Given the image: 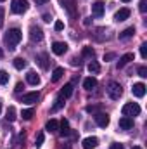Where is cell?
I'll list each match as a JSON object with an SVG mask.
<instances>
[{
	"label": "cell",
	"instance_id": "1",
	"mask_svg": "<svg viewBox=\"0 0 147 149\" xmlns=\"http://www.w3.org/2000/svg\"><path fill=\"white\" fill-rule=\"evenodd\" d=\"M21 38H23L21 30H17V28H10V30L3 35V42H5V45L9 47V50H14L16 45L21 42Z\"/></svg>",
	"mask_w": 147,
	"mask_h": 149
},
{
	"label": "cell",
	"instance_id": "2",
	"mask_svg": "<svg viewBox=\"0 0 147 149\" xmlns=\"http://www.w3.org/2000/svg\"><path fill=\"white\" fill-rule=\"evenodd\" d=\"M107 94H109V97L112 101H118L123 95V87L118 81H111L109 85H107Z\"/></svg>",
	"mask_w": 147,
	"mask_h": 149
},
{
	"label": "cell",
	"instance_id": "3",
	"mask_svg": "<svg viewBox=\"0 0 147 149\" xmlns=\"http://www.w3.org/2000/svg\"><path fill=\"white\" fill-rule=\"evenodd\" d=\"M121 113H123V116H137L139 113H140V106L137 104V102H126L125 106H123V109H121Z\"/></svg>",
	"mask_w": 147,
	"mask_h": 149
},
{
	"label": "cell",
	"instance_id": "4",
	"mask_svg": "<svg viewBox=\"0 0 147 149\" xmlns=\"http://www.w3.org/2000/svg\"><path fill=\"white\" fill-rule=\"evenodd\" d=\"M28 2L26 0H12L10 2V10L14 12V14H23V12H26L28 10Z\"/></svg>",
	"mask_w": 147,
	"mask_h": 149
},
{
	"label": "cell",
	"instance_id": "5",
	"mask_svg": "<svg viewBox=\"0 0 147 149\" xmlns=\"http://www.w3.org/2000/svg\"><path fill=\"white\" fill-rule=\"evenodd\" d=\"M109 114H107V113H95V123H97V125H99V127H101V128H106V127H107V125H109Z\"/></svg>",
	"mask_w": 147,
	"mask_h": 149
},
{
	"label": "cell",
	"instance_id": "6",
	"mask_svg": "<svg viewBox=\"0 0 147 149\" xmlns=\"http://www.w3.org/2000/svg\"><path fill=\"white\" fill-rule=\"evenodd\" d=\"M61 3H62V7L68 10L69 17H76L78 10H76V5H74V0H61Z\"/></svg>",
	"mask_w": 147,
	"mask_h": 149
},
{
	"label": "cell",
	"instance_id": "7",
	"mask_svg": "<svg viewBox=\"0 0 147 149\" xmlns=\"http://www.w3.org/2000/svg\"><path fill=\"white\" fill-rule=\"evenodd\" d=\"M104 10H106V3H104L102 0H97V2L92 5V14H94V16H97V17L104 16Z\"/></svg>",
	"mask_w": 147,
	"mask_h": 149
},
{
	"label": "cell",
	"instance_id": "8",
	"mask_svg": "<svg viewBox=\"0 0 147 149\" xmlns=\"http://www.w3.org/2000/svg\"><path fill=\"white\" fill-rule=\"evenodd\" d=\"M66 50H68V43H64V42H54L52 43V52L55 56H62V54H66Z\"/></svg>",
	"mask_w": 147,
	"mask_h": 149
},
{
	"label": "cell",
	"instance_id": "9",
	"mask_svg": "<svg viewBox=\"0 0 147 149\" xmlns=\"http://www.w3.org/2000/svg\"><path fill=\"white\" fill-rule=\"evenodd\" d=\"M30 38L33 42H42L43 40V31L38 28V26H31L30 28Z\"/></svg>",
	"mask_w": 147,
	"mask_h": 149
},
{
	"label": "cell",
	"instance_id": "10",
	"mask_svg": "<svg viewBox=\"0 0 147 149\" xmlns=\"http://www.w3.org/2000/svg\"><path fill=\"white\" fill-rule=\"evenodd\" d=\"M128 17H130V9H126V7L119 9V10L114 14V21H118V23H121V21H125V19H128Z\"/></svg>",
	"mask_w": 147,
	"mask_h": 149
},
{
	"label": "cell",
	"instance_id": "11",
	"mask_svg": "<svg viewBox=\"0 0 147 149\" xmlns=\"http://www.w3.org/2000/svg\"><path fill=\"white\" fill-rule=\"evenodd\" d=\"M38 99H40L38 92H28V94L23 95V102H26V104H35Z\"/></svg>",
	"mask_w": 147,
	"mask_h": 149
},
{
	"label": "cell",
	"instance_id": "12",
	"mask_svg": "<svg viewBox=\"0 0 147 149\" xmlns=\"http://www.w3.org/2000/svg\"><path fill=\"white\" fill-rule=\"evenodd\" d=\"M132 92H133L135 97H144V95H146V85H144V83H133Z\"/></svg>",
	"mask_w": 147,
	"mask_h": 149
},
{
	"label": "cell",
	"instance_id": "13",
	"mask_svg": "<svg viewBox=\"0 0 147 149\" xmlns=\"http://www.w3.org/2000/svg\"><path fill=\"white\" fill-rule=\"evenodd\" d=\"M119 128H123V130H130V128H133V118H130V116H123V118H119Z\"/></svg>",
	"mask_w": 147,
	"mask_h": 149
},
{
	"label": "cell",
	"instance_id": "14",
	"mask_svg": "<svg viewBox=\"0 0 147 149\" xmlns=\"http://www.w3.org/2000/svg\"><path fill=\"white\" fill-rule=\"evenodd\" d=\"M97 144H99V139H97V137H87V139H83V142H81L83 149H94V148H97Z\"/></svg>",
	"mask_w": 147,
	"mask_h": 149
},
{
	"label": "cell",
	"instance_id": "15",
	"mask_svg": "<svg viewBox=\"0 0 147 149\" xmlns=\"http://www.w3.org/2000/svg\"><path fill=\"white\" fill-rule=\"evenodd\" d=\"M133 59H135V56H133V54H130V52H128V54H125V56H121V57H119V61H118V68H119V70H121V68H125V66H126L128 63H132Z\"/></svg>",
	"mask_w": 147,
	"mask_h": 149
},
{
	"label": "cell",
	"instance_id": "16",
	"mask_svg": "<svg viewBox=\"0 0 147 149\" xmlns=\"http://www.w3.org/2000/svg\"><path fill=\"white\" fill-rule=\"evenodd\" d=\"M95 87H97V78L88 76V78H85V80H83V88L92 90V88H95Z\"/></svg>",
	"mask_w": 147,
	"mask_h": 149
},
{
	"label": "cell",
	"instance_id": "17",
	"mask_svg": "<svg viewBox=\"0 0 147 149\" xmlns=\"http://www.w3.org/2000/svg\"><path fill=\"white\" fill-rule=\"evenodd\" d=\"M37 61H38V64H40L43 70H47V68H49V54H38Z\"/></svg>",
	"mask_w": 147,
	"mask_h": 149
},
{
	"label": "cell",
	"instance_id": "18",
	"mask_svg": "<svg viewBox=\"0 0 147 149\" xmlns=\"http://www.w3.org/2000/svg\"><path fill=\"white\" fill-rule=\"evenodd\" d=\"M61 95H62L64 99L71 97V95H73V83H66V85L62 87V90H61Z\"/></svg>",
	"mask_w": 147,
	"mask_h": 149
},
{
	"label": "cell",
	"instance_id": "19",
	"mask_svg": "<svg viewBox=\"0 0 147 149\" xmlns=\"http://www.w3.org/2000/svg\"><path fill=\"white\" fill-rule=\"evenodd\" d=\"M45 130L47 132H57L59 130V121L57 120H49L47 125H45Z\"/></svg>",
	"mask_w": 147,
	"mask_h": 149
},
{
	"label": "cell",
	"instance_id": "20",
	"mask_svg": "<svg viewBox=\"0 0 147 149\" xmlns=\"http://www.w3.org/2000/svg\"><path fill=\"white\" fill-rule=\"evenodd\" d=\"M59 132H61V135L62 137H66V135H69V123H68V120H61V123H59Z\"/></svg>",
	"mask_w": 147,
	"mask_h": 149
},
{
	"label": "cell",
	"instance_id": "21",
	"mask_svg": "<svg viewBox=\"0 0 147 149\" xmlns=\"http://www.w3.org/2000/svg\"><path fill=\"white\" fill-rule=\"evenodd\" d=\"M135 35V28L133 26H130V28H126V30H123L121 33H119V40H126V38H132Z\"/></svg>",
	"mask_w": 147,
	"mask_h": 149
},
{
	"label": "cell",
	"instance_id": "22",
	"mask_svg": "<svg viewBox=\"0 0 147 149\" xmlns=\"http://www.w3.org/2000/svg\"><path fill=\"white\" fill-rule=\"evenodd\" d=\"M26 80H28L30 85H38V83H40V76H38L35 71H30V73L26 74Z\"/></svg>",
	"mask_w": 147,
	"mask_h": 149
},
{
	"label": "cell",
	"instance_id": "23",
	"mask_svg": "<svg viewBox=\"0 0 147 149\" xmlns=\"http://www.w3.org/2000/svg\"><path fill=\"white\" fill-rule=\"evenodd\" d=\"M62 106H64V97H62V95H61V94H59V95H57V99H55V102H54V106H52V109H50V111H52V113L59 111V109H61V108H62Z\"/></svg>",
	"mask_w": 147,
	"mask_h": 149
},
{
	"label": "cell",
	"instance_id": "24",
	"mask_svg": "<svg viewBox=\"0 0 147 149\" xmlns=\"http://www.w3.org/2000/svg\"><path fill=\"white\" fill-rule=\"evenodd\" d=\"M64 74V68H55L54 73H52V81H59Z\"/></svg>",
	"mask_w": 147,
	"mask_h": 149
},
{
	"label": "cell",
	"instance_id": "25",
	"mask_svg": "<svg viewBox=\"0 0 147 149\" xmlns=\"http://www.w3.org/2000/svg\"><path fill=\"white\" fill-rule=\"evenodd\" d=\"M14 68H16V70H24V68H26V61H24L23 57H16V59H14Z\"/></svg>",
	"mask_w": 147,
	"mask_h": 149
},
{
	"label": "cell",
	"instance_id": "26",
	"mask_svg": "<svg viewBox=\"0 0 147 149\" xmlns=\"http://www.w3.org/2000/svg\"><path fill=\"white\" fill-rule=\"evenodd\" d=\"M5 118H7V121H14V120H16V108H14V106H10V108L7 109Z\"/></svg>",
	"mask_w": 147,
	"mask_h": 149
},
{
	"label": "cell",
	"instance_id": "27",
	"mask_svg": "<svg viewBox=\"0 0 147 149\" xmlns=\"http://www.w3.org/2000/svg\"><path fill=\"white\" fill-rule=\"evenodd\" d=\"M88 71L92 74H97L101 71V66H99V63H95V61H92L90 64H88Z\"/></svg>",
	"mask_w": 147,
	"mask_h": 149
},
{
	"label": "cell",
	"instance_id": "28",
	"mask_svg": "<svg viewBox=\"0 0 147 149\" xmlns=\"http://www.w3.org/2000/svg\"><path fill=\"white\" fill-rule=\"evenodd\" d=\"M33 114H35V109H33V108H30V109H23V113H21L23 120H31Z\"/></svg>",
	"mask_w": 147,
	"mask_h": 149
},
{
	"label": "cell",
	"instance_id": "29",
	"mask_svg": "<svg viewBox=\"0 0 147 149\" xmlns=\"http://www.w3.org/2000/svg\"><path fill=\"white\" fill-rule=\"evenodd\" d=\"M83 57H94V49L92 47H83Z\"/></svg>",
	"mask_w": 147,
	"mask_h": 149
},
{
	"label": "cell",
	"instance_id": "30",
	"mask_svg": "<svg viewBox=\"0 0 147 149\" xmlns=\"http://www.w3.org/2000/svg\"><path fill=\"white\" fill-rule=\"evenodd\" d=\"M9 81V74L5 73L3 70H0V85H5Z\"/></svg>",
	"mask_w": 147,
	"mask_h": 149
},
{
	"label": "cell",
	"instance_id": "31",
	"mask_svg": "<svg viewBox=\"0 0 147 149\" xmlns=\"http://www.w3.org/2000/svg\"><path fill=\"white\" fill-rule=\"evenodd\" d=\"M43 141H45V135H43V134L40 132V134L37 135V141H35V146H37V148H40V146L43 144Z\"/></svg>",
	"mask_w": 147,
	"mask_h": 149
},
{
	"label": "cell",
	"instance_id": "32",
	"mask_svg": "<svg viewBox=\"0 0 147 149\" xmlns=\"http://www.w3.org/2000/svg\"><path fill=\"white\" fill-rule=\"evenodd\" d=\"M54 30H55V31H62V30H64V23H62V21H55Z\"/></svg>",
	"mask_w": 147,
	"mask_h": 149
},
{
	"label": "cell",
	"instance_id": "33",
	"mask_svg": "<svg viewBox=\"0 0 147 149\" xmlns=\"http://www.w3.org/2000/svg\"><path fill=\"white\" fill-rule=\"evenodd\" d=\"M140 56H142L144 59L147 57V43H142V45H140Z\"/></svg>",
	"mask_w": 147,
	"mask_h": 149
},
{
	"label": "cell",
	"instance_id": "34",
	"mask_svg": "<svg viewBox=\"0 0 147 149\" xmlns=\"http://www.w3.org/2000/svg\"><path fill=\"white\" fill-rule=\"evenodd\" d=\"M139 76L147 78V68H146V66H140V68H139Z\"/></svg>",
	"mask_w": 147,
	"mask_h": 149
},
{
	"label": "cell",
	"instance_id": "35",
	"mask_svg": "<svg viewBox=\"0 0 147 149\" xmlns=\"http://www.w3.org/2000/svg\"><path fill=\"white\" fill-rule=\"evenodd\" d=\"M87 113H99L97 106H87Z\"/></svg>",
	"mask_w": 147,
	"mask_h": 149
},
{
	"label": "cell",
	"instance_id": "36",
	"mask_svg": "<svg viewBox=\"0 0 147 149\" xmlns=\"http://www.w3.org/2000/svg\"><path fill=\"white\" fill-rule=\"evenodd\" d=\"M139 9H140V12H146V10H147L146 0H140V3H139Z\"/></svg>",
	"mask_w": 147,
	"mask_h": 149
},
{
	"label": "cell",
	"instance_id": "37",
	"mask_svg": "<svg viewBox=\"0 0 147 149\" xmlns=\"http://www.w3.org/2000/svg\"><path fill=\"white\" fill-rule=\"evenodd\" d=\"M109 149H125V148H123V144H118V142H114V144H111Z\"/></svg>",
	"mask_w": 147,
	"mask_h": 149
},
{
	"label": "cell",
	"instance_id": "38",
	"mask_svg": "<svg viewBox=\"0 0 147 149\" xmlns=\"http://www.w3.org/2000/svg\"><path fill=\"white\" fill-rule=\"evenodd\" d=\"M116 57V54H106L104 56V61H111V59H114Z\"/></svg>",
	"mask_w": 147,
	"mask_h": 149
},
{
	"label": "cell",
	"instance_id": "39",
	"mask_svg": "<svg viewBox=\"0 0 147 149\" xmlns=\"http://www.w3.org/2000/svg\"><path fill=\"white\" fill-rule=\"evenodd\" d=\"M80 64H81V61H80L78 57H74L73 59V66H80Z\"/></svg>",
	"mask_w": 147,
	"mask_h": 149
},
{
	"label": "cell",
	"instance_id": "40",
	"mask_svg": "<svg viewBox=\"0 0 147 149\" xmlns=\"http://www.w3.org/2000/svg\"><path fill=\"white\" fill-rule=\"evenodd\" d=\"M50 19H52V17H50L49 14H43V21H45V23H50Z\"/></svg>",
	"mask_w": 147,
	"mask_h": 149
},
{
	"label": "cell",
	"instance_id": "41",
	"mask_svg": "<svg viewBox=\"0 0 147 149\" xmlns=\"http://www.w3.org/2000/svg\"><path fill=\"white\" fill-rule=\"evenodd\" d=\"M23 88H24V87H23V83H17V85H16V92H21Z\"/></svg>",
	"mask_w": 147,
	"mask_h": 149
},
{
	"label": "cell",
	"instance_id": "42",
	"mask_svg": "<svg viewBox=\"0 0 147 149\" xmlns=\"http://www.w3.org/2000/svg\"><path fill=\"white\" fill-rule=\"evenodd\" d=\"M35 2H37V5H43V3H47L49 0H35Z\"/></svg>",
	"mask_w": 147,
	"mask_h": 149
},
{
	"label": "cell",
	"instance_id": "43",
	"mask_svg": "<svg viewBox=\"0 0 147 149\" xmlns=\"http://www.w3.org/2000/svg\"><path fill=\"white\" fill-rule=\"evenodd\" d=\"M132 149H142V148H140V146H133Z\"/></svg>",
	"mask_w": 147,
	"mask_h": 149
},
{
	"label": "cell",
	"instance_id": "44",
	"mask_svg": "<svg viewBox=\"0 0 147 149\" xmlns=\"http://www.w3.org/2000/svg\"><path fill=\"white\" fill-rule=\"evenodd\" d=\"M0 111H2V101H0Z\"/></svg>",
	"mask_w": 147,
	"mask_h": 149
},
{
	"label": "cell",
	"instance_id": "45",
	"mask_svg": "<svg viewBox=\"0 0 147 149\" xmlns=\"http://www.w3.org/2000/svg\"><path fill=\"white\" fill-rule=\"evenodd\" d=\"M121 2H130V0H121Z\"/></svg>",
	"mask_w": 147,
	"mask_h": 149
},
{
	"label": "cell",
	"instance_id": "46",
	"mask_svg": "<svg viewBox=\"0 0 147 149\" xmlns=\"http://www.w3.org/2000/svg\"><path fill=\"white\" fill-rule=\"evenodd\" d=\"M0 2H5V0H0Z\"/></svg>",
	"mask_w": 147,
	"mask_h": 149
}]
</instances>
